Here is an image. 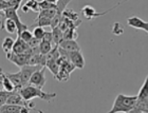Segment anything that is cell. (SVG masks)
<instances>
[{
	"label": "cell",
	"mask_w": 148,
	"mask_h": 113,
	"mask_svg": "<svg viewBox=\"0 0 148 113\" xmlns=\"http://www.w3.org/2000/svg\"><path fill=\"white\" fill-rule=\"evenodd\" d=\"M18 91L20 92V94L22 95V97L27 99V101H32L33 98H40L42 101H50L54 99L57 96L56 93H48V92H43L42 89L38 88L36 86L33 85H28L23 86L22 88L18 89Z\"/></svg>",
	"instance_id": "1"
},
{
	"label": "cell",
	"mask_w": 148,
	"mask_h": 113,
	"mask_svg": "<svg viewBox=\"0 0 148 113\" xmlns=\"http://www.w3.org/2000/svg\"><path fill=\"white\" fill-rule=\"evenodd\" d=\"M138 96L136 95H124L117 94L112 105V108L109 110V113L116 112H131L133 107L136 106Z\"/></svg>",
	"instance_id": "2"
},
{
	"label": "cell",
	"mask_w": 148,
	"mask_h": 113,
	"mask_svg": "<svg viewBox=\"0 0 148 113\" xmlns=\"http://www.w3.org/2000/svg\"><path fill=\"white\" fill-rule=\"evenodd\" d=\"M6 104H14V105H21V106H27V107L34 109V104L31 103V101H27L22 97L20 92L16 89L14 91L10 92L9 98L6 101Z\"/></svg>",
	"instance_id": "3"
},
{
	"label": "cell",
	"mask_w": 148,
	"mask_h": 113,
	"mask_svg": "<svg viewBox=\"0 0 148 113\" xmlns=\"http://www.w3.org/2000/svg\"><path fill=\"white\" fill-rule=\"evenodd\" d=\"M46 69H47V67L45 66V67L40 68L39 70L35 71L34 73H33V75L31 76V78H30L29 84H30V85H33V86H36V87H38V88L42 89L47 83Z\"/></svg>",
	"instance_id": "4"
},
{
	"label": "cell",
	"mask_w": 148,
	"mask_h": 113,
	"mask_svg": "<svg viewBox=\"0 0 148 113\" xmlns=\"http://www.w3.org/2000/svg\"><path fill=\"white\" fill-rule=\"evenodd\" d=\"M3 12H4L5 18H11L16 22L17 29H18V31H17V34H18V35L21 33L22 31H25L28 29V25H25V23L21 21V19H20V17H19V15L17 14V9H13V8H11V9L4 10Z\"/></svg>",
	"instance_id": "5"
},
{
	"label": "cell",
	"mask_w": 148,
	"mask_h": 113,
	"mask_svg": "<svg viewBox=\"0 0 148 113\" xmlns=\"http://www.w3.org/2000/svg\"><path fill=\"white\" fill-rule=\"evenodd\" d=\"M6 58L10 61H12L13 64H15L16 66H18L19 68L23 67L25 64H28L29 58H30V54L28 53H21V54H17V53L11 52L9 54H5Z\"/></svg>",
	"instance_id": "6"
},
{
	"label": "cell",
	"mask_w": 148,
	"mask_h": 113,
	"mask_svg": "<svg viewBox=\"0 0 148 113\" xmlns=\"http://www.w3.org/2000/svg\"><path fill=\"white\" fill-rule=\"evenodd\" d=\"M66 52H67L69 60L73 64L74 67L77 68V69H83V68L85 67V58H84L83 53H82V50H78V51H71V52L66 51Z\"/></svg>",
	"instance_id": "7"
},
{
	"label": "cell",
	"mask_w": 148,
	"mask_h": 113,
	"mask_svg": "<svg viewBox=\"0 0 148 113\" xmlns=\"http://www.w3.org/2000/svg\"><path fill=\"white\" fill-rule=\"evenodd\" d=\"M32 109L27 106L14 104H4L0 107V113H28Z\"/></svg>",
	"instance_id": "8"
},
{
	"label": "cell",
	"mask_w": 148,
	"mask_h": 113,
	"mask_svg": "<svg viewBox=\"0 0 148 113\" xmlns=\"http://www.w3.org/2000/svg\"><path fill=\"white\" fill-rule=\"evenodd\" d=\"M40 68H42V66H33V64H25L23 67H21L19 73H20V76H21V79L23 81L25 85H28L29 81H30V78L33 75L35 71L39 70Z\"/></svg>",
	"instance_id": "9"
},
{
	"label": "cell",
	"mask_w": 148,
	"mask_h": 113,
	"mask_svg": "<svg viewBox=\"0 0 148 113\" xmlns=\"http://www.w3.org/2000/svg\"><path fill=\"white\" fill-rule=\"evenodd\" d=\"M120 3H119V4H116L114 8H111L110 10H108V11H106V12H104V13H97L95 10H94V8H92V6L85 5L83 9H82V13H83V15L85 16L87 19L92 20V19H94V18H97V17H101V16H103V15H106L108 12H110L111 10H114L117 5H120Z\"/></svg>",
	"instance_id": "10"
},
{
	"label": "cell",
	"mask_w": 148,
	"mask_h": 113,
	"mask_svg": "<svg viewBox=\"0 0 148 113\" xmlns=\"http://www.w3.org/2000/svg\"><path fill=\"white\" fill-rule=\"evenodd\" d=\"M127 23L131 28L136 29V30L145 31L146 33H148V21H145V20H143V19L139 18L136 16L129 17L127 19Z\"/></svg>",
	"instance_id": "11"
},
{
	"label": "cell",
	"mask_w": 148,
	"mask_h": 113,
	"mask_svg": "<svg viewBox=\"0 0 148 113\" xmlns=\"http://www.w3.org/2000/svg\"><path fill=\"white\" fill-rule=\"evenodd\" d=\"M58 47L60 49L68 51V52L80 50V47L78 46V43H77V41L75 39H62L59 42Z\"/></svg>",
	"instance_id": "12"
},
{
	"label": "cell",
	"mask_w": 148,
	"mask_h": 113,
	"mask_svg": "<svg viewBox=\"0 0 148 113\" xmlns=\"http://www.w3.org/2000/svg\"><path fill=\"white\" fill-rule=\"evenodd\" d=\"M29 49H30L29 43L25 42V40L21 39V37L18 36L17 37V39L15 40V42H14L12 52L17 53V54H21V53H25Z\"/></svg>",
	"instance_id": "13"
},
{
	"label": "cell",
	"mask_w": 148,
	"mask_h": 113,
	"mask_svg": "<svg viewBox=\"0 0 148 113\" xmlns=\"http://www.w3.org/2000/svg\"><path fill=\"white\" fill-rule=\"evenodd\" d=\"M0 73L2 75V89H4L5 91H9V92H12V91H14V90H16L15 86L12 83V80L8 77L5 72H4L1 68H0Z\"/></svg>",
	"instance_id": "14"
},
{
	"label": "cell",
	"mask_w": 148,
	"mask_h": 113,
	"mask_svg": "<svg viewBox=\"0 0 148 113\" xmlns=\"http://www.w3.org/2000/svg\"><path fill=\"white\" fill-rule=\"evenodd\" d=\"M5 74L8 75V77H9L10 79L12 80V83L14 84V86H15V88L17 89V90L22 88L23 86H25V84H23V81H22L21 76H20V73H19V72H17V73H9V72H5Z\"/></svg>",
	"instance_id": "15"
},
{
	"label": "cell",
	"mask_w": 148,
	"mask_h": 113,
	"mask_svg": "<svg viewBox=\"0 0 148 113\" xmlns=\"http://www.w3.org/2000/svg\"><path fill=\"white\" fill-rule=\"evenodd\" d=\"M51 22H52V18H49L47 16H41L38 15L36 19H35V22L31 25L32 28H35V27H51Z\"/></svg>",
	"instance_id": "16"
},
{
	"label": "cell",
	"mask_w": 148,
	"mask_h": 113,
	"mask_svg": "<svg viewBox=\"0 0 148 113\" xmlns=\"http://www.w3.org/2000/svg\"><path fill=\"white\" fill-rule=\"evenodd\" d=\"M131 112H146L148 113V96L142 101H136V106L133 107Z\"/></svg>",
	"instance_id": "17"
},
{
	"label": "cell",
	"mask_w": 148,
	"mask_h": 113,
	"mask_svg": "<svg viewBox=\"0 0 148 113\" xmlns=\"http://www.w3.org/2000/svg\"><path fill=\"white\" fill-rule=\"evenodd\" d=\"M52 33H53V45L54 46H58L59 42L64 39V32L58 27H55V28L52 29Z\"/></svg>",
	"instance_id": "18"
},
{
	"label": "cell",
	"mask_w": 148,
	"mask_h": 113,
	"mask_svg": "<svg viewBox=\"0 0 148 113\" xmlns=\"http://www.w3.org/2000/svg\"><path fill=\"white\" fill-rule=\"evenodd\" d=\"M53 47H55L54 45H53V42H51V41H48V40H45L42 39L41 41H40V45H39V51L41 54H45V55H47L48 53L51 51V50L53 49Z\"/></svg>",
	"instance_id": "19"
},
{
	"label": "cell",
	"mask_w": 148,
	"mask_h": 113,
	"mask_svg": "<svg viewBox=\"0 0 148 113\" xmlns=\"http://www.w3.org/2000/svg\"><path fill=\"white\" fill-rule=\"evenodd\" d=\"M136 96H138V101H142V99H144V98H146L148 96V75L146 76L142 87L140 89L139 94Z\"/></svg>",
	"instance_id": "20"
},
{
	"label": "cell",
	"mask_w": 148,
	"mask_h": 113,
	"mask_svg": "<svg viewBox=\"0 0 148 113\" xmlns=\"http://www.w3.org/2000/svg\"><path fill=\"white\" fill-rule=\"evenodd\" d=\"M14 40L12 37H5L2 41V49L5 54H9L13 51V46H14Z\"/></svg>",
	"instance_id": "21"
},
{
	"label": "cell",
	"mask_w": 148,
	"mask_h": 113,
	"mask_svg": "<svg viewBox=\"0 0 148 113\" xmlns=\"http://www.w3.org/2000/svg\"><path fill=\"white\" fill-rule=\"evenodd\" d=\"M46 67L49 69L54 76H56V74L58 73L59 71V64L57 62V60H54V59H47V64Z\"/></svg>",
	"instance_id": "22"
},
{
	"label": "cell",
	"mask_w": 148,
	"mask_h": 113,
	"mask_svg": "<svg viewBox=\"0 0 148 113\" xmlns=\"http://www.w3.org/2000/svg\"><path fill=\"white\" fill-rule=\"evenodd\" d=\"M4 27H5V30L8 31L10 34H15V33H17V31H18L16 22L11 18H5Z\"/></svg>",
	"instance_id": "23"
},
{
	"label": "cell",
	"mask_w": 148,
	"mask_h": 113,
	"mask_svg": "<svg viewBox=\"0 0 148 113\" xmlns=\"http://www.w3.org/2000/svg\"><path fill=\"white\" fill-rule=\"evenodd\" d=\"M62 17L69 19V20H72V21H77V20H79V19H78V14H76L73 10L66 9L65 11H64V13H62Z\"/></svg>",
	"instance_id": "24"
},
{
	"label": "cell",
	"mask_w": 148,
	"mask_h": 113,
	"mask_svg": "<svg viewBox=\"0 0 148 113\" xmlns=\"http://www.w3.org/2000/svg\"><path fill=\"white\" fill-rule=\"evenodd\" d=\"M78 34L76 32V29L69 28L64 32V39H77Z\"/></svg>",
	"instance_id": "25"
},
{
	"label": "cell",
	"mask_w": 148,
	"mask_h": 113,
	"mask_svg": "<svg viewBox=\"0 0 148 113\" xmlns=\"http://www.w3.org/2000/svg\"><path fill=\"white\" fill-rule=\"evenodd\" d=\"M45 34H46V31L42 27H35L34 31H33V35L34 37L38 38V39L42 40L43 37H45Z\"/></svg>",
	"instance_id": "26"
},
{
	"label": "cell",
	"mask_w": 148,
	"mask_h": 113,
	"mask_svg": "<svg viewBox=\"0 0 148 113\" xmlns=\"http://www.w3.org/2000/svg\"><path fill=\"white\" fill-rule=\"evenodd\" d=\"M19 37H21V39L22 40H25V42H29L30 40L34 37V35H33V33L32 32H30V31L27 29V30H25V31H22L21 33L19 34L18 35Z\"/></svg>",
	"instance_id": "27"
},
{
	"label": "cell",
	"mask_w": 148,
	"mask_h": 113,
	"mask_svg": "<svg viewBox=\"0 0 148 113\" xmlns=\"http://www.w3.org/2000/svg\"><path fill=\"white\" fill-rule=\"evenodd\" d=\"M25 4H27V5H28L29 8H30V10L34 11V12L38 13L40 11L39 2H38V1H36V0H28Z\"/></svg>",
	"instance_id": "28"
},
{
	"label": "cell",
	"mask_w": 148,
	"mask_h": 113,
	"mask_svg": "<svg viewBox=\"0 0 148 113\" xmlns=\"http://www.w3.org/2000/svg\"><path fill=\"white\" fill-rule=\"evenodd\" d=\"M10 92L5 91L4 89H0V107L3 106L4 104H6V101L9 98Z\"/></svg>",
	"instance_id": "29"
},
{
	"label": "cell",
	"mask_w": 148,
	"mask_h": 113,
	"mask_svg": "<svg viewBox=\"0 0 148 113\" xmlns=\"http://www.w3.org/2000/svg\"><path fill=\"white\" fill-rule=\"evenodd\" d=\"M43 39L53 42V33H52V31H51V32H47V31H46V34H45V37H43Z\"/></svg>",
	"instance_id": "30"
},
{
	"label": "cell",
	"mask_w": 148,
	"mask_h": 113,
	"mask_svg": "<svg viewBox=\"0 0 148 113\" xmlns=\"http://www.w3.org/2000/svg\"><path fill=\"white\" fill-rule=\"evenodd\" d=\"M21 9H22V11L25 13H28V12H30V8H29L27 4H25V5H22L21 6Z\"/></svg>",
	"instance_id": "31"
},
{
	"label": "cell",
	"mask_w": 148,
	"mask_h": 113,
	"mask_svg": "<svg viewBox=\"0 0 148 113\" xmlns=\"http://www.w3.org/2000/svg\"><path fill=\"white\" fill-rule=\"evenodd\" d=\"M0 16H3V17H4V12H3L2 10H0ZM0 27H1V28H4V23H2L1 19H0Z\"/></svg>",
	"instance_id": "32"
},
{
	"label": "cell",
	"mask_w": 148,
	"mask_h": 113,
	"mask_svg": "<svg viewBox=\"0 0 148 113\" xmlns=\"http://www.w3.org/2000/svg\"><path fill=\"white\" fill-rule=\"evenodd\" d=\"M48 2H51V3H57L59 1V0H47Z\"/></svg>",
	"instance_id": "33"
},
{
	"label": "cell",
	"mask_w": 148,
	"mask_h": 113,
	"mask_svg": "<svg viewBox=\"0 0 148 113\" xmlns=\"http://www.w3.org/2000/svg\"><path fill=\"white\" fill-rule=\"evenodd\" d=\"M2 1H3V0H0V3H1V2H2Z\"/></svg>",
	"instance_id": "34"
}]
</instances>
